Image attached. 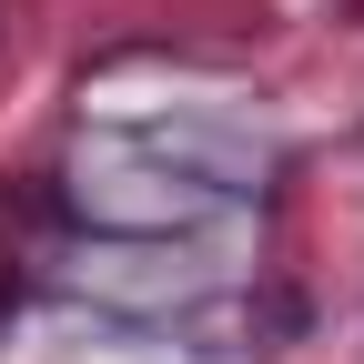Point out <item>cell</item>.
<instances>
[{
  "instance_id": "obj_1",
  "label": "cell",
  "mask_w": 364,
  "mask_h": 364,
  "mask_svg": "<svg viewBox=\"0 0 364 364\" xmlns=\"http://www.w3.org/2000/svg\"><path fill=\"white\" fill-rule=\"evenodd\" d=\"M243 203V182H223L203 162H172V142H132L71 172V213L91 233H132V243H172V233H203Z\"/></svg>"
}]
</instances>
